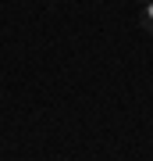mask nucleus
Listing matches in <instances>:
<instances>
[{"label": "nucleus", "mask_w": 153, "mask_h": 161, "mask_svg": "<svg viewBox=\"0 0 153 161\" xmlns=\"http://www.w3.org/2000/svg\"><path fill=\"white\" fill-rule=\"evenodd\" d=\"M139 4H150V0H139Z\"/></svg>", "instance_id": "nucleus-2"}, {"label": "nucleus", "mask_w": 153, "mask_h": 161, "mask_svg": "<svg viewBox=\"0 0 153 161\" xmlns=\"http://www.w3.org/2000/svg\"><path fill=\"white\" fill-rule=\"evenodd\" d=\"M139 25H142L146 32H153V0H150V4H142V18H139Z\"/></svg>", "instance_id": "nucleus-1"}]
</instances>
